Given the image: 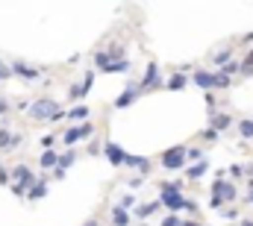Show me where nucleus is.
<instances>
[{
  "instance_id": "nucleus-1",
  "label": "nucleus",
  "mask_w": 253,
  "mask_h": 226,
  "mask_svg": "<svg viewBox=\"0 0 253 226\" xmlns=\"http://www.w3.org/2000/svg\"><path fill=\"white\" fill-rule=\"evenodd\" d=\"M30 120H36V123H59L65 120V109L59 106V100H53V97H39V100H33L30 103Z\"/></svg>"
},
{
  "instance_id": "nucleus-2",
  "label": "nucleus",
  "mask_w": 253,
  "mask_h": 226,
  "mask_svg": "<svg viewBox=\"0 0 253 226\" xmlns=\"http://www.w3.org/2000/svg\"><path fill=\"white\" fill-rule=\"evenodd\" d=\"M159 165L165 170H186V144H174V147H168V150H162V156H159Z\"/></svg>"
},
{
  "instance_id": "nucleus-3",
  "label": "nucleus",
  "mask_w": 253,
  "mask_h": 226,
  "mask_svg": "<svg viewBox=\"0 0 253 226\" xmlns=\"http://www.w3.org/2000/svg\"><path fill=\"white\" fill-rule=\"evenodd\" d=\"M83 138H94V123H91V120H85V123H77V126H68V129H65V135L59 138V141H62L68 150H74V147H77Z\"/></svg>"
},
{
  "instance_id": "nucleus-4",
  "label": "nucleus",
  "mask_w": 253,
  "mask_h": 226,
  "mask_svg": "<svg viewBox=\"0 0 253 226\" xmlns=\"http://www.w3.org/2000/svg\"><path fill=\"white\" fill-rule=\"evenodd\" d=\"M162 88H165V79H162V74H159V65L150 62V65L144 68V76L138 79V91H141V94H150V91H162Z\"/></svg>"
},
{
  "instance_id": "nucleus-5",
  "label": "nucleus",
  "mask_w": 253,
  "mask_h": 226,
  "mask_svg": "<svg viewBox=\"0 0 253 226\" xmlns=\"http://www.w3.org/2000/svg\"><path fill=\"white\" fill-rule=\"evenodd\" d=\"M9 71H12V76H21L24 82H36V79L44 76V68H36L30 62H21V59H12L9 62Z\"/></svg>"
},
{
  "instance_id": "nucleus-6",
  "label": "nucleus",
  "mask_w": 253,
  "mask_h": 226,
  "mask_svg": "<svg viewBox=\"0 0 253 226\" xmlns=\"http://www.w3.org/2000/svg\"><path fill=\"white\" fill-rule=\"evenodd\" d=\"M209 191H212V197H221V200H224V206L239 200V188H236L233 182H227V179H215V182L209 185Z\"/></svg>"
},
{
  "instance_id": "nucleus-7",
  "label": "nucleus",
  "mask_w": 253,
  "mask_h": 226,
  "mask_svg": "<svg viewBox=\"0 0 253 226\" xmlns=\"http://www.w3.org/2000/svg\"><path fill=\"white\" fill-rule=\"evenodd\" d=\"M103 156H106V162H109L112 168H124V162H126V150L121 144H115L112 138L103 141Z\"/></svg>"
},
{
  "instance_id": "nucleus-8",
  "label": "nucleus",
  "mask_w": 253,
  "mask_h": 226,
  "mask_svg": "<svg viewBox=\"0 0 253 226\" xmlns=\"http://www.w3.org/2000/svg\"><path fill=\"white\" fill-rule=\"evenodd\" d=\"M206 123H209V129H215V132L221 135V132L233 129V123H236V120H233V114H230V112H221V109H215V112L206 114Z\"/></svg>"
},
{
  "instance_id": "nucleus-9",
  "label": "nucleus",
  "mask_w": 253,
  "mask_h": 226,
  "mask_svg": "<svg viewBox=\"0 0 253 226\" xmlns=\"http://www.w3.org/2000/svg\"><path fill=\"white\" fill-rule=\"evenodd\" d=\"M138 97H141V91H138V82H126V88L118 94V97H115V100H112V106H115V109H129V106H132Z\"/></svg>"
},
{
  "instance_id": "nucleus-10",
  "label": "nucleus",
  "mask_w": 253,
  "mask_h": 226,
  "mask_svg": "<svg viewBox=\"0 0 253 226\" xmlns=\"http://www.w3.org/2000/svg\"><path fill=\"white\" fill-rule=\"evenodd\" d=\"M124 168H126V170H135L138 176H144V179H147V173L153 170V162H150L147 156H129V153H126Z\"/></svg>"
},
{
  "instance_id": "nucleus-11",
  "label": "nucleus",
  "mask_w": 253,
  "mask_h": 226,
  "mask_svg": "<svg viewBox=\"0 0 253 226\" xmlns=\"http://www.w3.org/2000/svg\"><path fill=\"white\" fill-rule=\"evenodd\" d=\"M24 144L21 132H9V126H0V150H18Z\"/></svg>"
},
{
  "instance_id": "nucleus-12",
  "label": "nucleus",
  "mask_w": 253,
  "mask_h": 226,
  "mask_svg": "<svg viewBox=\"0 0 253 226\" xmlns=\"http://www.w3.org/2000/svg\"><path fill=\"white\" fill-rule=\"evenodd\" d=\"M191 82L206 94V91H212V71H206V68H194L191 71Z\"/></svg>"
},
{
  "instance_id": "nucleus-13",
  "label": "nucleus",
  "mask_w": 253,
  "mask_h": 226,
  "mask_svg": "<svg viewBox=\"0 0 253 226\" xmlns=\"http://www.w3.org/2000/svg\"><path fill=\"white\" fill-rule=\"evenodd\" d=\"M159 209H162V203H159V200H153V203H141V206H135V209H132V215H135V221H138V224H144V221H147V218H153Z\"/></svg>"
},
{
  "instance_id": "nucleus-14",
  "label": "nucleus",
  "mask_w": 253,
  "mask_h": 226,
  "mask_svg": "<svg viewBox=\"0 0 253 226\" xmlns=\"http://www.w3.org/2000/svg\"><path fill=\"white\" fill-rule=\"evenodd\" d=\"M233 50H236V44H227V47H221V50H212V53H209V62L215 65V71H218V68H224L227 62H233Z\"/></svg>"
},
{
  "instance_id": "nucleus-15",
  "label": "nucleus",
  "mask_w": 253,
  "mask_h": 226,
  "mask_svg": "<svg viewBox=\"0 0 253 226\" xmlns=\"http://www.w3.org/2000/svg\"><path fill=\"white\" fill-rule=\"evenodd\" d=\"M189 74H180V71H171V76L165 79V91H183L189 85Z\"/></svg>"
},
{
  "instance_id": "nucleus-16",
  "label": "nucleus",
  "mask_w": 253,
  "mask_h": 226,
  "mask_svg": "<svg viewBox=\"0 0 253 226\" xmlns=\"http://www.w3.org/2000/svg\"><path fill=\"white\" fill-rule=\"evenodd\" d=\"M183 185H186V182L165 179V182H159V197H180V194H183Z\"/></svg>"
},
{
  "instance_id": "nucleus-17",
  "label": "nucleus",
  "mask_w": 253,
  "mask_h": 226,
  "mask_svg": "<svg viewBox=\"0 0 253 226\" xmlns=\"http://www.w3.org/2000/svg\"><path fill=\"white\" fill-rule=\"evenodd\" d=\"M109 224L112 226H129L132 224V215L121 209V206H112V212H109Z\"/></svg>"
},
{
  "instance_id": "nucleus-18",
  "label": "nucleus",
  "mask_w": 253,
  "mask_h": 226,
  "mask_svg": "<svg viewBox=\"0 0 253 226\" xmlns=\"http://www.w3.org/2000/svg\"><path fill=\"white\" fill-rule=\"evenodd\" d=\"M212 168L209 165V159H200V162H194V165H189L186 168V179H191V182H197L200 176H206V170Z\"/></svg>"
},
{
  "instance_id": "nucleus-19",
  "label": "nucleus",
  "mask_w": 253,
  "mask_h": 226,
  "mask_svg": "<svg viewBox=\"0 0 253 226\" xmlns=\"http://www.w3.org/2000/svg\"><path fill=\"white\" fill-rule=\"evenodd\" d=\"M88 114H91V109H88L85 103H80V106H71V109L65 112V117H68V120H74V123H85V120H88Z\"/></svg>"
},
{
  "instance_id": "nucleus-20",
  "label": "nucleus",
  "mask_w": 253,
  "mask_h": 226,
  "mask_svg": "<svg viewBox=\"0 0 253 226\" xmlns=\"http://www.w3.org/2000/svg\"><path fill=\"white\" fill-rule=\"evenodd\" d=\"M47 185H50L47 179H36V185L27 191V200H33V203H36V200H44V197H47V191H50Z\"/></svg>"
},
{
  "instance_id": "nucleus-21",
  "label": "nucleus",
  "mask_w": 253,
  "mask_h": 226,
  "mask_svg": "<svg viewBox=\"0 0 253 226\" xmlns=\"http://www.w3.org/2000/svg\"><path fill=\"white\" fill-rule=\"evenodd\" d=\"M227 88H233V79L224 76L221 71H212V91H227Z\"/></svg>"
},
{
  "instance_id": "nucleus-22",
  "label": "nucleus",
  "mask_w": 253,
  "mask_h": 226,
  "mask_svg": "<svg viewBox=\"0 0 253 226\" xmlns=\"http://www.w3.org/2000/svg\"><path fill=\"white\" fill-rule=\"evenodd\" d=\"M236 129L245 141H253V117H239L236 120Z\"/></svg>"
},
{
  "instance_id": "nucleus-23",
  "label": "nucleus",
  "mask_w": 253,
  "mask_h": 226,
  "mask_svg": "<svg viewBox=\"0 0 253 226\" xmlns=\"http://www.w3.org/2000/svg\"><path fill=\"white\" fill-rule=\"evenodd\" d=\"M39 165H42V170H53L59 165V153H56V150H44L42 159H39Z\"/></svg>"
},
{
  "instance_id": "nucleus-24",
  "label": "nucleus",
  "mask_w": 253,
  "mask_h": 226,
  "mask_svg": "<svg viewBox=\"0 0 253 226\" xmlns=\"http://www.w3.org/2000/svg\"><path fill=\"white\" fill-rule=\"evenodd\" d=\"M85 94H88V88H85L83 82H74V85L68 88V100H71V103H77V106H80V100H83Z\"/></svg>"
},
{
  "instance_id": "nucleus-25",
  "label": "nucleus",
  "mask_w": 253,
  "mask_h": 226,
  "mask_svg": "<svg viewBox=\"0 0 253 226\" xmlns=\"http://www.w3.org/2000/svg\"><path fill=\"white\" fill-rule=\"evenodd\" d=\"M132 71V65H129V59H121V62H112L103 74H129Z\"/></svg>"
},
{
  "instance_id": "nucleus-26",
  "label": "nucleus",
  "mask_w": 253,
  "mask_h": 226,
  "mask_svg": "<svg viewBox=\"0 0 253 226\" xmlns=\"http://www.w3.org/2000/svg\"><path fill=\"white\" fill-rule=\"evenodd\" d=\"M74 162H77V150H65V153H59V165H56V168L68 170Z\"/></svg>"
},
{
  "instance_id": "nucleus-27",
  "label": "nucleus",
  "mask_w": 253,
  "mask_h": 226,
  "mask_svg": "<svg viewBox=\"0 0 253 226\" xmlns=\"http://www.w3.org/2000/svg\"><path fill=\"white\" fill-rule=\"evenodd\" d=\"M106 53H109L112 62H121V59H126V47H124V44H109V47H106Z\"/></svg>"
},
{
  "instance_id": "nucleus-28",
  "label": "nucleus",
  "mask_w": 253,
  "mask_h": 226,
  "mask_svg": "<svg viewBox=\"0 0 253 226\" xmlns=\"http://www.w3.org/2000/svg\"><path fill=\"white\" fill-rule=\"evenodd\" d=\"M109 65H112V59H109L106 50H97V53H94V68H97V71H106Z\"/></svg>"
},
{
  "instance_id": "nucleus-29",
  "label": "nucleus",
  "mask_w": 253,
  "mask_h": 226,
  "mask_svg": "<svg viewBox=\"0 0 253 226\" xmlns=\"http://www.w3.org/2000/svg\"><path fill=\"white\" fill-rule=\"evenodd\" d=\"M218 71H221L224 76H230V79H233L236 74H242V62H236V59H233V62H227V65H224V68H218Z\"/></svg>"
},
{
  "instance_id": "nucleus-30",
  "label": "nucleus",
  "mask_w": 253,
  "mask_h": 226,
  "mask_svg": "<svg viewBox=\"0 0 253 226\" xmlns=\"http://www.w3.org/2000/svg\"><path fill=\"white\" fill-rule=\"evenodd\" d=\"M194 138H200V141H203V144H215V141H218V138H221V135H218V132H215V129H209V126H206V129H203V132H197V135H194Z\"/></svg>"
},
{
  "instance_id": "nucleus-31",
  "label": "nucleus",
  "mask_w": 253,
  "mask_h": 226,
  "mask_svg": "<svg viewBox=\"0 0 253 226\" xmlns=\"http://www.w3.org/2000/svg\"><path fill=\"white\" fill-rule=\"evenodd\" d=\"M242 76H253V47L242 59Z\"/></svg>"
},
{
  "instance_id": "nucleus-32",
  "label": "nucleus",
  "mask_w": 253,
  "mask_h": 226,
  "mask_svg": "<svg viewBox=\"0 0 253 226\" xmlns=\"http://www.w3.org/2000/svg\"><path fill=\"white\" fill-rule=\"evenodd\" d=\"M200 159H206L203 147H186V162H200Z\"/></svg>"
},
{
  "instance_id": "nucleus-33",
  "label": "nucleus",
  "mask_w": 253,
  "mask_h": 226,
  "mask_svg": "<svg viewBox=\"0 0 253 226\" xmlns=\"http://www.w3.org/2000/svg\"><path fill=\"white\" fill-rule=\"evenodd\" d=\"M126 188H129V191H141V188H144V176H138V173L129 176V179H126Z\"/></svg>"
},
{
  "instance_id": "nucleus-34",
  "label": "nucleus",
  "mask_w": 253,
  "mask_h": 226,
  "mask_svg": "<svg viewBox=\"0 0 253 226\" xmlns=\"http://www.w3.org/2000/svg\"><path fill=\"white\" fill-rule=\"evenodd\" d=\"M221 218L224 221H242V212L239 209H221Z\"/></svg>"
},
{
  "instance_id": "nucleus-35",
  "label": "nucleus",
  "mask_w": 253,
  "mask_h": 226,
  "mask_svg": "<svg viewBox=\"0 0 253 226\" xmlns=\"http://www.w3.org/2000/svg\"><path fill=\"white\" fill-rule=\"evenodd\" d=\"M159 226H183V221H180V215H165L159 221Z\"/></svg>"
},
{
  "instance_id": "nucleus-36",
  "label": "nucleus",
  "mask_w": 253,
  "mask_h": 226,
  "mask_svg": "<svg viewBox=\"0 0 253 226\" xmlns=\"http://www.w3.org/2000/svg\"><path fill=\"white\" fill-rule=\"evenodd\" d=\"M118 206L126 209V212H129V209H135V197H132V194H121V203H118Z\"/></svg>"
},
{
  "instance_id": "nucleus-37",
  "label": "nucleus",
  "mask_w": 253,
  "mask_h": 226,
  "mask_svg": "<svg viewBox=\"0 0 253 226\" xmlns=\"http://www.w3.org/2000/svg\"><path fill=\"white\" fill-rule=\"evenodd\" d=\"M59 135H42V150H53Z\"/></svg>"
},
{
  "instance_id": "nucleus-38",
  "label": "nucleus",
  "mask_w": 253,
  "mask_h": 226,
  "mask_svg": "<svg viewBox=\"0 0 253 226\" xmlns=\"http://www.w3.org/2000/svg\"><path fill=\"white\" fill-rule=\"evenodd\" d=\"M227 173H230L233 179H245V165H230V168H227Z\"/></svg>"
},
{
  "instance_id": "nucleus-39",
  "label": "nucleus",
  "mask_w": 253,
  "mask_h": 226,
  "mask_svg": "<svg viewBox=\"0 0 253 226\" xmlns=\"http://www.w3.org/2000/svg\"><path fill=\"white\" fill-rule=\"evenodd\" d=\"M203 100H206V106H209V112H215V106H218V100H215V94H212V91H206V94H203Z\"/></svg>"
},
{
  "instance_id": "nucleus-40",
  "label": "nucleus",
  "mask_w": 253,
  "mask_h": 226,
  "mask_svg": "<svg viewBox=\"0 0 253 226\" xmlns=\"http://www.w3.org/2000/svg\"><path fill=\"white\" fill-rule=\"evenodd\" d=\"M209 209H212V212H221V209H224V200H221V197H209Z\"/></svg>"
},
{
  "instance_id": "nucleus-41",
  "label": "nucleus",
  "mask_w": 253,
  "mask_h": 226,
  "mask_svg": "<svg viewBox=\"0 0 253 226\" xmlns=\"http://www.w3.org/2000/svg\"><path fill=\"white\" fill-rule=\"evenodd\" d=\"M9 76H12V71H9V62H3V59H0V82H3V79H9Z\"/></svg>"
},
{
  "instance_id": "nucleus-42",
  "label": "nucleus",
  "mask_w": 253,
  "mask_h": 226,
  "mask_svg": "<svg viewBox=\"0 0 253 226\" xmlns=\"http://www.w3.org/2000/svg\"><path fill=\"white\" fill-rule=\"evenodd\" d=\"M83 85L91 91V85H94V71H85V76H83Z\"/></svg>"
},
{
  "instance_id": "nucleus-43",
  "label": "nucleus",
  "mask_w": 253,
  "mask_h": 226,
  "mask_svg": "<svg viewBox=\"0 0 253 226\" xmlns=\"http://www.w3.org/2000/svg\"><path fill=\"white\" fill-rule=\"evenodd\" d=\"M97 153H103V144L100 141H91L88 144V156H97Z\"/></svg>"
},
{
  "instance_id": "nucleus-44",
  "label": "nucleus",
  "mask_w": 253,
  "mask_h": 226,
  "mask_svg": "<svg viewBox=\"0 0 253 226\" xmlns=\"http://www.w3.org/2000/svg\"><path fill=\"white\" fill-rule=\"evenodd\" d=\"M9 182H12V179H9V170L0 165V185H9Z\"/></svg>"
},
{
  "instance_id": "nucleus-45",
  "label": "nucleus",
  "mask_w": 253,
  "mask_h": 226,
  "mask_svg": "<svg viewBox=\"0 0 253 226\" xmlns=\"http://www.w3.org/2000/svg\"><path fill=\"white\" fill-rule=\"evenodd\" d=\"M6 112H9V100H6V97H0V117H3Z\"/></svg>"
},
{
  "instance_id": "nucleus-46",
  "label": "nucleus",
  "mask_w": 253,
  "mask_h": 226,
  "mask_svg": "<svg viewBox=\"0 0 253 226\" xmlns=\"http://www.w3.org/2000/svg\"><path fill=\"white\" fill-rule=\"evenodd\" d=\"M53 179H65V170L62 168H53Z\"/></svg>"
},
{
  "instance_id": "nucleus-47",
  "label": "nucleus",
  "mask_w": 253,
  "mask_h": 226,
  "mask_svg": "<svg viewBox=\"0 0 253 226\" xmlns=\"http://www.w3.org/2000/svg\"><path fill=\"white\" fill-rule=\"evenodd\" d=\"M245 203H248V206H253V188H248V194H245Z\"/></svg>"
},
{
  "instance_id": "nucleus-48",
  "label": "nucleus",
  "mask_w": 253,
  "mask_h": 226,
  "mask_svg": "<svg viewBox=\"0 0 253 226\" xmlns=\"http://www.w3.org/2000/svg\"><path fill=\"white\" fill-rule=\"evenodd\" d=\"M83 226H100V221H97V218H88V221H85Z\"/></svg>"
},
{
  "instance_id": "nucleus-49",
  "label": "nucleus",
  "mask_w": 253,
  "mask_h": 226,
  "mask_svg": "<svg viewBox=\"0 0 253 226\" xmlns=\"http://www.w3.org/2000/svg\"><path fill=\"white\" fill-rule=\"evenodd\" d=\"M239 226H253V218H242V221H239Z\"/></svg>"
},
{
  "instance_id": "nucleus-50",
  "label": "nucleus",
  "mask_w": 253,
  "mask_h": 226,
  "mask_svg": "<svg viewBox=\"0 0 253 226\" xmlns=\"http://www.w3.org/2000/svg\"><path fill=\"white\" fill-rule=\"evenodd\" d=\"M242 41H245V44H251V41H253V33H245V36H242Z\"/></svg>"
},
{
  "instance_id": "nucleus-51",
  "label": "nucleus",
  "mask_w": 253,
  "mask_h": 226,
  "mask_svg": "<svg viewBox=\"0 0 253 226\" xmlns=\"http://www.w3.org/2000/svg\"><path fill=\"white\" fill-rule=\"evenodd\" d=\"M183 226H203L200 221H183Z\"/></svg>"
}]
</instances>
